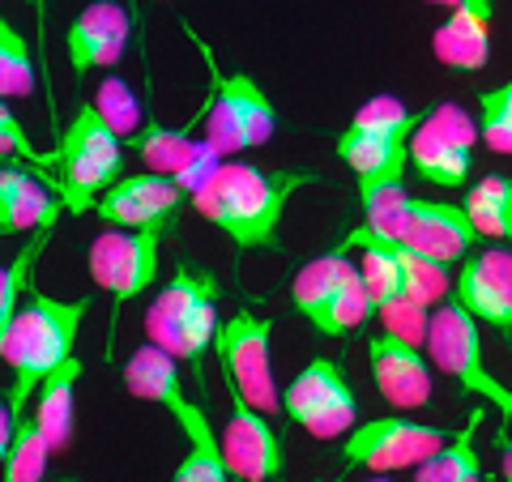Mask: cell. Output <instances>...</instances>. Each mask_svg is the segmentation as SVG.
Returning a JSON list of instances; mask_svg holds the SVG:
<instances>
[{"label": "cell", "instance_id": "cell-1", "mask_svg": "<svg viewBox=\"0 0 512 482\" xmlns=\"http://www.w3.org/2000/svg\"><path fill=\"white\" fill-rule=\"evenodd\" d=\"M316 184V171H274L252 163H227L192 192V210L231 239L235 248H278V222L299 188Z\"/></svg>", "mask_w": 512, "mask_h": 482}, {"label": "cell", "instance_id": "cell-2", "mask_svg": "<svg viewBox=\"0 0 512 482\" xmlns=\"http://www.w3.org/2000/svg\"><path fill=\"white\" fill-rule=\"evenodd\" d=\"M86 316H90V299H52L35 291L9 325H0V359L13 372L5 410H13L22 419L26 406L39 393V384L64 359H73V342Z\"/></svg>", "mask_w": 512, "mask_h": 482}, {"label": "cell", "instance_id": "cell-3", "mask_svg": "<svg viewBox=\"0 0 512 482\" xmlns=\"http://www.w3.org/2000/svg\"><path fill=\"white\" fill-rule=\"evenodd\" d=\"M120 133L103 120V111L94 103H77L73 120L64 124V133L56 141V150L39 154V163L47 171V180L60 188L64 205L73 214L94 210V192H103L116 184V175L124 171V150Z\"/></svg>", "mask_w": 512, "mask_h": 482}, {"label": "cell", "instance_id": "cell-4", "mask_svg": "<svg viewBox=\"0 0 512 482\" xmlns=\"http://www.w3.org/2000/svg\"><path fill=\"white\" fill-rule=\"evenodd\" d=\"M218 329V278L197 261H180L171 282L146 308V337L188 363L201 380V359L218 342Z\"/></svg>", "mask_w": 512, "mask_h": 482}, {"label": "cell", "instance_id": "cell-5", "mask_svg": "<svg viewBox=\"0 0 512 482\" xmlns=\"http://www.w3.org/2000/svg\"><path fill=\"white\" fill-rule=\"evenodd\" d=\"M205 60H210V94H205V141L222 154H244L256 150L274 137L278 128V111L269 103V94L252 82L248 73H222L214 69L210 47H201Z\"/></svg>", "mask_w": 512, "mask_h": 482}, {"label": "cell", "instance_id": "cell-6", "mask_svg": "<svg viewBox=\"0 0 512 482\" xmlns=\"http://www.w3.org/2000/svg\"><path fill=\"white\" fill-rule=\"evenodd\" d=\"M427 355H431V363H436V372H444L461 393H474V397L491 401L495 410L512 419V389H508V384H500V376L487 372L478 320L461 308L457 299L431 312Z\"/></svg>", "mask_w": 512, "mask_h": 482}, {"label": "cell", "instance_id": "cell-7", "mask_svg": "<svg viewBox=\"0 0 512 482\" xmlns=\"http://www.w3.org/2000/svg\"><path fill=\"white\" fill-rule=\"evenodd\" d=\"M163 235L167 227H103L90 239V278L116 303V320L124 303L141 299L154 286L158 261H163Z\"/></svg>", "mask_w": 512, "mask_h": 482}, {"label": "cell", "instance_id": "cell-8", "mask_svg": "<svg viewBox=\"0 0 512 482\" xmlns=\"http://www.w3.org/2000/svg\"><path fill=\"white\" fill-rule=\"evenodd\" d=\"M282 414L316 440H342L359 427L355 384L338 359H312L282 393Z\"/></svg>", "mask_w": 512, "mask_h": 482}, {"label": "cell", "instance_id": "cell-9", "mask_svg": "<svg viewBox=\"0 0 512 482\" xmlns=\"http://www.w3.org/2000/svg\"><path fill=\"white\" fill-rule=\"evenodd\" d=\"M269 337H274V320L256 312H231L218 329L214 355L227 372V389L256 410H278V384H274V355H269Z\"/></svg>", "mask_w": 512, "mask_h": 482}, {"label": "cell", "instance_id": "cell-10", "mask_svg": "<svg viewBox=\"0 0 512 482\" xmlns=\"http://www.w3.org/2000/svg\"><path fill=\"white\" fill-rule=\"evenodd\" d=\"M453 431L414 423L406 414H384V419H367L346 436L342 461L350 470H372V474H393V470H419L427 457H436L448 444Z\"/></svg>", "mask_w": 512, "mask_h": 482}, {"label": "cell", "instance_id": "cell-11", "mask_svg": "<svg viewBox=\"0 0 512 482\" xmlns=\"http://www.w3.org/2000/svg\"><path fill=\"white\" fill-rule=\"evenodd\" d=\"M483 137L466 111L440 103L423 111V124L410 137V171L436 188H461L474 171V141Z\"/></svg>", "mask_w": 512, "mask_h": 482}, {"label": "cell", "instance_id": "cell-12", "mask_svg": "<svg viewBox=\"0 0 512 482\" xmlns=\"http://www.w3.org/2000/svg\"><path fill=\"white\" fill-rule=\"evenodd\" d=\"M184 201L188 192L180 188V180H171L163 171H141V175H120L99 197L94 214L107 227H167Z\"/></svg>", "mask_w": 512, "mask_h": 482}, {"label": "cell", "instance_id": "cell-13", "mask_svg": "<svg viewBox=\"0 0 512 482\" xmlns=\"http://www.w3.org/2000/svg\"><path fill=\"white\" fill-rule=\"evenodd\" d=\"M393 239H402V244H410L414 252L431 256V261H440V265H457V261H466V256L474 252V244L483 235H478L474 218L466 214V205L414 197L410 210H406L402 231H397Z\"/></svg>", "mask_w": 512, "mask_h": 482}, {"label": "cell", "instance_id": "cell-14", "mask_svg": "<svg viewBox=\"0 0 512 482\" xmlns=\"http://www.w3.org/2000/svg\"><path fill=\"white\" fill-rule=\"evenodd\" d=\"M60 188L47 180V171L26 158H5L0 167V235H35L56 227L60 218Z\"/></svg>", "mask_w": 512, "mask_h": 482}, {"label": "cell", "instance_id": "cell-15", "mask_svg": "<svg viewBox=\"0 0 512 482\" xmlns=\"http://www.w3.org/2000/svg\"><path fill=\"white\" fill-rule=\"evenodd\" d=\"M124 389L133 397H141V401L163 406L184 436H188V431H197L201 423H210V414H205L197 401H188V393H184L180 359L167 355V350L154 346V342L137 346L133 355H128V363H124Z\"/></svg>", "mask_w": 512, "mask_h": 482}, {"label": "cell", "instance_id": "cell-16", "mask_svg": "<svg viewBox=\"0 0 512 482\" xmlns=\"http://www.w3.org/2000/svg\"><path fill=\"white\" fill-rule=\"evenodd\" d=\"M231 397V419L222 427V453L239 482H274L282 474V444L278 431L269 427L265 410L248 406L235 389H227Z\"/></svg>", "mask_w": 512, "mask_h": 482}, {"label": "cell", "instance_id": "cell-17", "mask_svg": "<svg viewBox=\"0 0 512 482\" xmlns=\"http://www.w3.org/2000/svg\"><path fill=\"white\" fill-rule=\"evenodd\" d=\"M367 367H372L380 397L393 410H419L431 401V367L423 346H414L397 333H376L367 342Z\"/></svg>", "mask_w": 512, "mask_h": 482}, {"label": "cell", "instance_id": "cell-18", "mask_svg": "<svg viewBox=\"0 0 512 482\" xmlns=\"http://www.w3.org/2000/svg\"><path fill=\"white\" fill-rule=\"evenodd\" d=\"M453 299L466 308L478 325L512 329V252L487 248L461 261Z\"/></svg>", "mask_w": 512, "mask_h": 482}, {"label": "cell", "instance_id": "cell-19", "mask_svg": "<svg viewBox=\"0 0 512 482\" xmlns=\"http://www.w3.org/2000/svg\"><path fill=\"white\" fill-rule=\"evenodd\" d=\"M128 47V13L116 0H94L73 18L69 35H64V56L77 77H86L94 69L116 64Z\"/></svg>", "mask_w": 512, "mask_h": 482}, {"label": "cell", "instance_id": "cell-20", "mask_svg": "<svg viewBox=\"0 0 512 482\" xmlns=\"http://www.w3.org/2000/svg\"><path fill=\"white\" fill-rule=\"evenodd\" d=\"M491 22H495V0H461V5L440 22L436 35H431V52H436V60L453 73L487 69Z\"/></svg>", "mask_w": 512, "mask_h": 482}, {"label": "cell", "instance_id": "cell-21", "mask_svg": "<svg viewBox=\"0 0 512 482\" xmlns=\"http://www.w3.org/2000/svg\"><path fill=\"white\" fill-rule=\"evenodd\" d=\"M338 163L355 171L359 188H376V184H393L402 180L410 167V137H384V133H359V128H342L338 133Z\"/></svg>", "mask_w": 512, "mask_h": 482}, {"label": "cell", "instance_id": "cell-22", "mask_svg": "<svg viewBox=\"0 0 512 482\" xmlns=\"http://www.w3.org/2000/svg\"><path fill=\"white\" fill-rule=\"evenodd\" d=\"M77 384H82V359H64L52 376L39 384L35 393V410H26L39 423L43 440L52 444V453H64L73 440V401H77Z\"/></svg>", "mask_w": 512, "mask_h": 482}, {"label": "cell", "instance_id": "cell-23", "mask_svg": "<svg viewBox=\"0 0 512 482\" xmlns=\"http://www.w3.org/2000/svg\"><path fill=\"white\" fill-rule=\"evenodd\" d=\"M355 273H359V265L350 261V252H346V248H333V252H325V256H316V261H308V265L295 273V282H291L295 312L316 329V320L325 316L329 299L338 295L342 286L355 278Z\"/></svg>", "mask_w": 512, "mask_h": 482}, {"label": "cell", "instance_id": "cell-24", "mask_svg": "<svg viewBox=\"0 0 512 482\" xmlns=\"http://www.w3.org/2000/svg\"><path fill=\"white\" fill-rule=\"evenodd\" d=\"M478 423H483V410H470V419L461 431L448 436V444L436 457H427L414 482H483V457H478Z\"/></svg>", "mask_w": 512, "mask_h": 482}, {"label": "cell", "instance_id": "cell-25", "mask_svg": "<svg viewBox=\"0 0 512 482\" xmlns=\"http://www.w3.org/2000/svg\"><path fill=\"white\" fill-rule=\"evenodd\" d=\"M466 214L483 239H512V180L487 175L466 192Z\"/></svg>", "mask_w": 512, "mask_h": 482}, {"label": "cell", "instance_id": "cell-26", "mask_svg": "<svg viewBox=\"0 0 512 482\" xmlns=\"http://www.w3.org/2000/svg\"><path fill=\"white\" fill-rule=\"evenodd\" d=\"M188 453L175 465L171 482H231V465L227 453H222V436L214 431V423H201L197 431H188Z\"/></svg>", "mask_w": 512, "mask_h": 482}, {"label": "cell", "instance_id": "cell-27", "mask_svg": "<svg viewBox=\"0 0 512 482\" xmlns=\"http://www.w3.org/2000/svg\"><path fill=\"white\" fill-rule=\"evenodd\" d=\"M0 457H5V482H43L52 444L43 440L39 423L30 414H22L18 427H13V440L0 448Z\"/></svg>", "mask_w": 512, "mask_h": 482}, {"label": "cell", "instance_id": "cell-28", "mask_svg": "<svg viewBox=\"0 0 512 482\" xmlns=\"http://www.w3.org/2000/svg\"><path fill=\"white\" fill-rule=\"evenodd\" d=\"M372 316H376V299H372V291H367V282H363V265H359L355 278H350V282L342 286V291L329 299L325 316L316 320V333L342 337V333H355L359 325H367Z\"/></svg>", "mask_w": 512, "mask_h": 482}, {"label": "cell", "instance_id": "cell-29", "mask_svg": "<svg viewBox=\"0 0 512 482\" xmlns=\"http://www.w3.org/2000/svg\"><path fill=\"white\" fill-rule=\"evenodd\" d=\"M419 124L423 111H410L397 94H372L350 120V128H359V133H384V137H414Z\"/></svg>", "mask_w": 512, "mask_h": 482}, {"label": "cell", "instance_id": "cell-30", "mask_svg": "<svg viewBox=\"0 0 512 482\" xmlns=\"http://www.w3.org/2000/svg\"><path fill=\"white\" fill-rule=\"evenodd\" d=\"M0 94L5 99L35 94V60H30V47L13 30V22H0Z\"/></svg>", "mask_w": 512, "mask_h": 482}, {"label": "cell", "instance_id": "cell-31", "mask_svg": "<svg viewBox=\"0 0 512 482\" xmlns=\"http://www.w3.org/2000/svg\"><path fill=\"white\" fill-rule=\"evenodd\" d=\"M52 231L56 227H43V231H35L22 244V252L13 256V261L5 265V273H0V325H9L13 316H18V295L26 291V282H30V269H35V261H39V252L47 248V239H52Z\"/></svg>", "mask_w": 512, "mask_h": 482}, {"label": "cell", "instance_id": "cell-32", "mask_svg": "<svg viewBox=\"0 0 512 482\" xmlns=\"http://www.w3.org/2000/svg\"><path fill=\"white\" fill-rule=\"evenodd\" d=\"M359 197H363V210H367V227H376L384 235H397L402 231V222H406V210H410V192L402 180H393V184H376V188H359Z\"/></svg>", "mask_w": 512, "mask_h": 482}, {"label": "cell", "instance_id": "cell-33", "mask_svg": "<svg viewBox=\"0 0 512 482\" xmlns=\"http://www.w3.org/2000/svg\"><path fill=\"white\" fill-rule=\"evenodd\" d=\"M478 111H483V141L495 154H512V82L478 94Z\"/></svg>", "mask_w": 512, "mask_h": 482}, {"label": "cell", "instance_id": "cell-34", "mask_svg": "<svg viewBox=\"0 0 512 482\" xmlns=\"http://www.w3.org/2000/svg\"><path fill=\"white\" fill-rule=\"evenodd\" d=\"M94 107L103 111V120L116 128L120 137H133L141 128V103H137V94L128 90V82H120V77H107V82L99 86Z\"/></svg>", "mask_w": 512, "mask_h": 482}, {"label": "cell", "instance_id": "cell-35", "mask_svg": "<svg viewBox=\"0 0 512 482\" xmlns=\"http://www.w3.org/2000/svg\"><path fill=\"white\" fill-rule=\"evenodd\" d=\"M376 316L384 320V333H397V337H406V342H414V346H427L431 316H427V303H423V299L402 295V299L384 303Z\"/></svg>", "mask_w": 512, "mask_h": 482}, {"label": "cell", "instance_id": "cell-36", "mask_svg": "<svg viewBox=\"0 0 512 482\" xmlns=\"http://www.w3.org/2000/svg\"><path fill=\"white\" fill-rule=\"evenodd\" d=\"M0 150H5V158H26V163H39V150L30 146L26 128L18 124V116H13V103L0 107Z\"/></svg>", "mask_w": 512, "mask_h": 482}, {"label": "cell", "instance_id": "cell-37", "mask_svg": "<svg viewBox=\"0 0 512 482\" xmlns=\"http://www.w3.org/2000/svg\"><path fill=\"white\" fill-rule=\"evenodd\" d=\"M504 482H512V444L504 448Z\"/></svg>", "mask_w": 512, "mask_h": 482}, {"label": "cell", "instance_id": "cell-38", "mask_svg": "<svg viewBox=\"0 0 512 482\" xmlns=\"http://www.w3.org/2000/svg\"><path fill=\"white\" fill-rule=\"evenodd\" d=\"M423 5H444V9H457L461 0H423Z\"/></svg>", "mask_w": 512, "mask_h": 482}, {"label": "cell", "instance_id": "cell-39", "mask_svg": "<svg viewBox=\"0 0 512 482\" xmlns=\"http://www.w3.org/2000/svg\"><path fill=\"white\" fill-rule=\"evenodd\" d=\"M316 482H338V478H316Z\"/></svg>", "mask_w": 512, "mask_h": 482}, {"label": "cell", "instance_id": "cell-40", "mask_svg": "<svg viewBox=\"0 0 512 482\" xmlns=\"http://www.w3.org/2000/svg\"><path fill=\"white\" fill-rule=\"evenodd\" d=\"M367 482H389V478H367Z\"/></svg>", "mask_w": 512, "mask_h": 482}, {"label": "cell", "instance_id": "cell-41", "mask_svg": "<svg viewBox=\"0 0 512 482\" xmlns=\"http://www.w3.org/2000/svg\"><path fill=\"white\" fill-rule=\"evenodd\" d=\"M35 5H39V0H35Z\"/></svg>", "mask_w": 512, "mask_h": 482}, {"label": "cell", "instance_id": "cell-42", "mask_svg": "<svg viewBox=\"0 0 512 482\" xmlns=\"http://www.w3.org/2000/svg\"><path fill=\"white\" fill-rule=\"evenodd\" d=\"M69 482H73V478H69Z\"/></svg>", "mask_w": 512, "mask_h": 482}]
</instances>
